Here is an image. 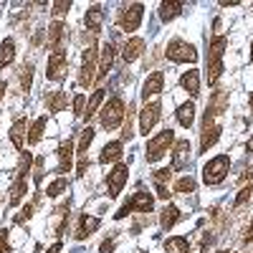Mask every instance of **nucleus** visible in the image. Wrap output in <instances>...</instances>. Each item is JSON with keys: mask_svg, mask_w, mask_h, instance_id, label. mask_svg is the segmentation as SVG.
Here are the masks:
<instances>
[{"mask_svg": "<svg viewBox=\"0 0 253 253\" xmlns=\"http://www.w3.org/2000/svg\"><path fill=\"white\" fill-rule=\"evenodd\" d=\"M220 253H233V251H220Z\"/></svg>", "mask_w": 253, "mask_h": 253, "instance_id": "obj_56", "label": "nucleus"}, {"mask_svg": "<svg viewBox=\"0 0 253 253\" xmlns=\"http://www.w3.org/2000/svg\"><path fill=\"white\" fill-rule=\"evenodd\" d=\"M144 53V38H139V36H134V38H129L124 43V48H122V58L126 61V63H132V61H137L139 56Z\"/></svg>", "mask_w": 253, "mask_h": 253, "instance_id": "obj_20", "label": "nucleus"}, {"mask_svg": "<svg viewBox=\"0 0 253 253\" xmlns=\"http://www.w3.org/2000/svg\"><path fill=\"white\" fill-rule=\"evenodd\" d=\"M31 215H33V203H28L26 208H20V213L15 215V225H23V223H28V220H31Z\"/></svg>", "mask_w": 253, "mask_h": 253, "instance_id": "obj_42", "label": "nucleus"}, {"mask_svg": "<svg viewBox=\"0 0 253 253\" xmlns=\"http://www.w3.org/2000/svg\"><path fill=\"white\" fill-rule=\"evenodd\" d=\"M165 56L172 63H195L198 61V48L193 43H187L182 38H172L165 48Z\"/></svg>", "mask_w": 253, "mask_h": 253, "instance_id": "obj_5", "label": "nucleus"}, {"mask_svg": "<svg viewBox=\"0 0 253 253\" xmlns=\"http://www.w3.org/2000/svg\"><path fill=\"white\" fill-rule=\"evenodd\" d=\"M175 193H182V195H187V193H195V180L193 177H180L177 182H175Z\"/></svg>", "mask_w": 253, "mask_h": 253, "instance_id": "obj_39", "label": "nucleus"}, {"mask_svg": "<svg viewBox=\"0 0 253 253\" xmlns=\"http://www.w3.org/2000/svg\"><path fill=\"white\" fill-rule=\"evenodd\" d=\"M152 180H155L157 185H167V182L172 180V167H162V170H155Z\"/></svg>", "mask_w": 253, "mask_h": 253, "instance_id": "obj_40", "label": "nucleus"}, {"mask_svg": "<svg viewBox=\"0 0 253 253\" xmlns=\"http://www.w3.org/2000/svg\"><path fill=\"white\" fill-rule=\"evenodd\" d=\"M96 46H89L81 56V74H79V84L84 89H89L94 84V76H96Z\"/></svg>", "mask_w": 253, "mask_h": 253, "instance_id": "obj_8", "label": "nucleus"}, {"mask_svg": "<svg viewBox=\"0 0 253 253\" xmlns=\"http://www.w3.org/2000/svg\"><path fill=\"white\" fill-rule=\"evenodd\" d=\"M180 86L190 94V96H198L200 94V71L198 69H190L180 76Z\"/></svg>", "mask_w": 253, "mask_h": 253, "instance_id": "obj_23", "label": "nucleus"}, {"mask_svg": "<svg viewBox=\"0 0 253 253\" xmlns=\"http://www.w3.org/2000/svg\"><path fill=\"white\" fill-rule=\"evenodd\" d=\"M101 104H104V89H96V91L91 94V99L86 101V109H84V117L91 119L96 112H101Z\"/></svg>", "mask_w": 253, "mask_h": 253, "instance_id": "obj_33", "label": "nucleus"}, {"mask_svg": "<svg viewBox=\"0 0 253 253\" xmlns=\"http://www.w3.org/2000/svg\"><path fill=\"white\" fill-rule=\"evenodd\" d=\"M165 251L167 253H190V241L185 236H172L165 241Z\"/></svg>", "mask_w": 253, "mask_h": 253, "instance_id": "obj_31", "label": "nucleus"}, {"mask_svg": "<svg viewBox=\"0 0 253 253\" xmlns=\"http://www.w3.org/2000/svg\"><path fill=\"white\" fill-rule=\"evenodd\" d=\"M18 81H20V89L28 94L31 91V84H33V66H31V63H23V66H20Z\"/></svg>", "mask_w": 253, "mask_h": 253, "instance_id": "obj_36", "label": "nucleus"}, {"mask_svg": "<svg viewBox=\"0 0 253 253\" xmlns=\"http://www.w3.org/2000/svg\"><path fill=\"white\" fill-rule=\"evenodd\" d=\"M218 5H220V8H233V5H238V0H220Z\"/></svg>", "mask_w": 253, "mask_h": 253, "instance_id": "obj_48", "label": "nucleus"}, {"mask_svg": "<svg viewBox=\"0 0 253 253\" xmlns=\"http://www.w3.org/2000/svg\"><path fill=\"white\" fill-rule=\"evenodd\" d=\"M5 91H8V84H5L3 79H0V99H3V96H5Z\"/></svg>", "mask_w": 253, "mask_h": 253, "instance_id": "obj_51", "label": "nucleus"}, {"mask_svg": "<svg viewBox=\"0 0 253 253\" xmlns=\"http://www.w3.org/2000/svg\"><path fill=\"white\" fill-rule=\"evenodd\" d=\"M172 144H175V132L172 129H162L160 134L150 137L147 139V162H160L167 152L172 150Z\"/></svg>", "mask_w": 253, "mask_h": 253, "instance_id": "obj_2", "label": "nucleus"}, {"mask_svg": "<svg viewBox=\"0 0 253 253\" xmlns=\"http://www.w3.org/2000/svg\"><path fill=\"white\" fill-rule=\"evenodd\" d=\"M126 180H129V167H126L124 162H117V167L107 175V187H109V198H117L122 190H124V185H126Z\"/></svg>", "mask_w": 253, "mask_h": 253, "instance_id": "obj_11", "label": "nucleus"}, {"mask_svg": "<svg viewBox=\"0 0 253 253\" xmlns=\"http://www.w3.org/2000/svg\"><path fill=\"white\" fill-rule=\"evenodd\" d=\"M26 193H28V177H26V175H15V182L10 185L8 203H10V205H18L20 200L26 198Z\"/></svg>", "mask_w": 253, "mask_h": 253, "instance_id": "obj_26", "label": "nucleus"}, {"mask_svg": "<svg viewBox=\"0 0 253 253\" xmlns=\"http://www.w3.org/2000/svg\"><path fill=\"white\" fill-rule=\"evenodd\" d=\"M66 69H69L66 51H51V53H48V69H46V79H51V81H61L63 76H66Z\"/></svg>", "mask_w": 253, "mask_h": 253, "instance_id": "obj_10", "label": "nucleus"}, {"mask_svg": "<svg viewBox=\"0 0 253 253\" xmlns=\"http://www.w3.org/2000/svg\"><path fill=\"white\" fill-rule=\"evenodd\" d=\"M28 124H26V119H18L13 126H10V142H13V147L15 150H23L26 147V142H28Z\"/></svg>", "mask_w": 253, "mask_h": 253, "instance_id": "obj_25", "label": "nucleus"}, {"mask_svg": "<svg viewBox=\"0 0 253 253\" xmlns=\"http://www.w3.org/2000/svg\"><path fill=\"white\" fill-rule=\"evenodd\" d=\"M220 124L218 122H203V132H200V152H208L218 139H220Z\"/></svg>", "mask_w": 253, "mask_h": 253, "instance_id": "obj_14", "label": "nucleus"}, {"mask_svg": "<svg viewBox=\"0 0 253 253\" xmlns=\"http://www.w3.org/2000/svg\"><path fill=\"white\" fill-rule=\"evenodd\" d=\"M101 23H104V10H101V5H91V8L86 10V15H84V26H86L91 33H96V31H101Z\"/></svg>", "mask_w": 253, "mask_h": 253, "instance_id": "obj_28", "label": "nucleus"}, {"mask_svg": "<svg viewBox=\"0 0 253 253\" xmlns=\"http://www.w3.org/2000/svg\"><path fill=\"white\" fill-rule=\"evenodd\" d=\"M160 117H162V104L160 101H144V107L139 112V132L147 137V132L155 129Z\"/></svg>", "mask_w": 253, "mask_h": 253, "instance_id": "obj_9", "label": "nucleus"}, {"mask_svg": "<svg viewBox=\"0 0 253 253\" xmlns=\"http://www.w3.org/2000/svg\"><path fill=\"white\" fill-rule=\"evenodd\" d=\"M15 58V41L13 38H5L3 43H0V71L8 69Z\"/></svg>", "mask_w": 253, "mask_h": 253, "instance_id": "obj_29", "label": "nucleus"}, {"mask_svg": "<svg viewBox=\"0 0 253 253\" xmlns=\"http://www.w3.org/2000/svg\"><path fill=\"white\" fill-rule=\"evenodd\" d=\"M66 190H69V180H66V177H58V180H53V182L46 187V195H48V198H58L61 193H66Z\"/></svg>", "mask_w": 253, "mask_h": 253, "instance_id": "obj_37", "label": "nucleus"}, {"mask_svg": "<svg viewBox=\"0 0 253 253\" xmlns=\"http://www.w3.org/2000/svg\"><path fill=\"white\" fill-rule=\"evenodd\" d=\"M46 132V117H38L31 126H28V144H38L41 137Z\"/></svg>", "mask_w": 253, "mask_h": 253, "instance_id": "obj_35", "label": "nucleus"}, {"mask_svg": "<svg viewBox=\"0 0 253 253\" xmlns=\"http://www.w3.org/2000/svg\"><path fill=\"white\" fill-rule=\"evenodd\" d=\"M114 56H117L114 43H104V48H101V63H99V71H96V79H99V81L112 71V66H114Z\"/></svg>", "mask_w": 253, "mask_h": 253, "instance_id": "obj_21", "label": "nucleus"}, {"mask_svg": "<svg viewBox=\"0 0 253 253\" xmlns=\"http://www.w3.org/2000/svg\"><path fill=\"white\" fill-rule=\"evenodd\" d=\"M162 89H165V74H162V71H152L150 76L144 79V84H142V99H144V101L152 99V96H157Z\"/></svg>", "mask_w": 253, "mask_h": 253, "instance_id": "obj_15", "label": "nucleus"}, {"mask_svg": "<svg viewBox=\"0 0 253 253\" xmlns=\"http://www.w3.org/2000/svg\"><path fill=\"white\" fill-rule=\"evenodd\" d=\"M142 18H144V5L142 3H129V5H124L119 10V18H117V23L124 33H132L142 26Z\"/></svg>", "mask_w": 253, "mask_h": 253, "instance_id": "obj_7", "label": "nucleus"}, {"mask_svg": "<svg viewBox=\"0 0 253 253\" xmlns=\"http://www.w3.org/2000/svg\"><path fill=\"white\" fill-rule=\"evenodd\" d=\"M248 152H253V139L248 142Z\"/></svg>", "mask_w": 253, "mask_h": 253, "instance_id": "obj_53", "label": "nucleus"}, {"mask_svg": "<svg viewBox=\"0 0 253 253\" xmlns=\"http://www.w3.org/2000/svg\"><path fill=\"white\" fill-rule=\"evenodd\" d=\"M94 139V129L91 126H86V129L81 132V139H79V170H76V177H84V172H86V167H89V144Z\"/></svg>", "mask_w": 253, "mask_h": 253, "instance_id": "obj_12", "label": "nucleus"}, {"mask_svg": "<svg viewBox=\"0 0 253 253\" xmlns=\"http://www.w3.org/2000/svg\"><path fill=\"white\" fill-rule=\"evenodd\" d=\"M84 109H86V96L76 94V99H74V112H76V117H84Z\"/></svg>", "mask_w": 253, "mask_h": 253, "instance_id": "obj_43", "label": "nucleus"}, {"mask_svg": "<svg viewBox=\"0 0 253 253\" xmlns=\"http://www.w3.org/2000/svg\"><path fill=\"white\" fill-rule=\"evenodd\" d=\"M41 180H43V160H36V182H41Z\"/></svg>", "mask_w": 253, "mask_h": 253, "instance_id": "obj_46", "label": "nucleus"}, {"mask_svg": "<svg viewBox=\"0 0 253 253\" xmlns=\"http://www.w3.org/2000/svg\"><path fill=\"white\" fill-rule=\"evenodd\" d=\"M251 8H253V3H251Z\"/></svg>", "mask_w": 253, "mask_h": 253, "instance_id": "obj_57", "label": "nucleus"}, {"mask_svg": "<svg viewBox=\"0 0 253 253\" xmlns=\"http://www.w3.org/2000/svg\"><path fill=\"white\" fill-rule=\"evenodd\" d=\"M58 251H61V243H53V246H51L46 253H58Z\"/></svg>", "mask_w": 253, "mask_h": 253, "instance_id": "obj_52", "label": "nucleus"}, {"mask_svg": "<svg viewBox=\"0 0 253 253\" xmlns=\"http://www.w3.org/2000/svg\"><path fill=\"white\" fill-rule=\"evenodd\" d=\"M152 208H155V198H152V193H147V190H139V193H134L129 200H126V203L117 210L114 218L122 220V218L132 215V213H152Z\"/></svg>", "mask_w": 253, "mask_h": 253, "instance_id": "obj_3", "label": "nucleus"}, {"mask_svg": "<svg viewBox=\"0 0 253 253\" xmlns=\"http://www.w3.org/2000/svg\"><path fill=\"white\" fill-rule=\"evenodd\" d=\"M0 253H10V243H8V230H0Z\"/></svg>", "mask_w": 253, "mask_h": 253, "instance_id": "obj_45", "label": "nucleus"}, {"mask_svg": "<svg viewBox=\"0 0 253 253\" xmlns=\"http://www.w3.org/2000/svg\"><path fill=\"white\" fill-rule=\"evenodd\" d=\"M190 162V142L187 139H180L172 144V170H182Z\"/></svg>", "mask_w": 253, "mask_h": 253, "instance_id": "obj_17", "label": "nucleus"}, {"mask_svg": "<svg viewBox=\"0 0 253 253\" xmlns=\"http://www.w3.org/2000/svg\"><path fill=\"white\" fill-rule=\"evenodd\" d=\"M124 101L119 99V96H112L107 104L101 107V112H99V122H101V126L104 129H117V126L124 122Z\"/></svg>", "mask_w": 253, "mask_h": 253, "instance_id": "obj_6", "label": "nucleus"}, {"mask_svg": "<svg viewBox=\"0 0 253 253\" xmlns=\"http://www.w3.org/2000/svg\"><path fill=\"white\" fill-rule=\"evenodd\" d=\"M251 200H253V182H251V185H241L238 195H236V208H243V205L251 203Z\"/></svg>", "mask_w": 253, "mask_h": 253, "instance_id": "obj_38", "label": "nucleus"}, {"mask_svg": "<svg viewBox=\"0 0 253 253\" xmlns=\"http://www.w3.org/2000/svg\"><path fill=\"white\" fill-rule=\"evenodd\" d=\"M101 225V220L96 218V215H81L79 218V225H76V233H74V238L76 241H84V238H89L94 230Z\"/></svg>", "mask_w": 253, "mask_h": 253, "instance_id": "obj_19", "label": "nucleus"}, {"mask_svg": "<svg viewBox=\"0 0 253 253\" xmlns=\"http://www.w3.org/2000/svg\"><path fill=\"white\" fill-rule=\"evenodd\" d=\"M112 248H114V238H112V241H104V243H101V253H109Z\"/></svg>", "mask_w": 253, "mask_h": 253, "instance_id": "obj_47", "label": "nucleus"}, {"mask_svg": "<svg viewBox=\"0 0 253 253\" xmlns=\"http://www.w3.org/2000/svg\"><path fill=\"white\" fill-rule=\"evenodd\" d=\"M71 162H74V142L66 139L58 147V167H56V172H61V175L71 172Z\"/></svg>", "mask_w": 253, "mask_h": 253, "instance_id": "obj_18", "label": "nucleus"}, {"mask_svg": "<svg viewBox=\"0 0 253 253\" xmlns=\"http://www.w3.org/2000/svg\"><path fill=\"white\" fill-rule=\"evenodd\" d=\"M225 109H228V91H215L210 96V104H208V112H205L203 122H218V117Z\"/></svg>", "mask_w": 253, "mask_h": 253, "instance_id": "obj_13", "label": "nucleus"}, {"mask_svg": "<svg viewBox=\"0 0 253 253\" xmlns=\"http://www.w3.org/2000/svg\"><path fill=\"white\" fill-rule=\"evenodd\" d=\"M228 46V38L223 33H215L213 41H210V48H208V69H205V79L210 86H215L218 79L223 76V53Z\"/></svg>", "mask_w": 253, "mask_h": 253, "instance_id": "obj_1", "label": "nucleus"}, {"mask_svg": "<svg viewBox=\"0 0 253 253\" xmlns=\"http://www.w3.org/2000/svg\"><path fill=\"white\" fill-rule=\"evenodd\" d=\"M175 117H177L180 126L190 129V126L195 124V104H193V101H185V104H180V107H177V112H175Z\"/></svg>", "mask_w": 253, "mask_h": 253, "instance_id": "obj_27", "label": "nucleus"}, {"mask_svg": "<svg viewBox=\"0 0 253 253\" xmlns=\"http://www.w3.org/2000/svg\"><path fill=\"white\" fill-rule=\"evenodd\" d=\"M248 180H253V170H246V175L241 177V185H246Z\"/></svg>", "mask_w": 253, "mask_h": 253, "instance_id": "obj_50", "label": "nucleus"}, {"mask_svg": "<svg viewBox=\"0 0 253 253\" xmlns=\"http://www.w3.org/2000/svg\"><path fill=\"white\" fill-rule=\"evenodd\" d=\"M51 8H53L51 13H53L56 18H61V15H66V13L71 10V0H56V3H53Z\"/></svg>", "mask_w": 253, "mask_h": 253, "instance_id": "obj_41", "label": "nucleus"}, {"mask_svg": "<svg viewBox=\"0 0 253 253\" xmlns=\"http://www.w3.org/2000/svg\"><path fill=\"white\" fill-rule=\"evenodd\" d=\"M134 137V104L126 107L124 122H122V139H132Z\"/></svg>", "mask_w": 253, "mask_h": 253, "instance_id": "obj_34", "label": "nucleus"}, {"mask_svg": "<svg viewBox=\"0 0 253 253\" xmlns=\"http://www.w3.org/2000/svg\"><path fill=\"white\" fill-rule=\"evenodd\" d=\"M122 155H124V147H122L119 139H114V142H109V144H104V150H101V155H99V162H101V165H112V162H119Z\"/></svg>", "mask_w": 253, "mask_h": 253, "instance_id": "obj_22", "label": "nucleus"}, {"mask_svg": "<svg viewBox=\"0 0 253 253\" xmlns=\"http://www.w3.org/2000/svg\"><path fill=\"white\" fill-rule=\"evenodd\" d=\"M63 38H66V26H63L61 20H53V23L48 26V33H46V46L51 51H61Z\"/></svg>", "mask_w": 253, "mask_h": 253, "instance_id": "obj_16", "label": "nucleus"}, {"mask_svg": "<svg viewBox=\"0 0 253 253\" xmlns=\"http://www.w3.org/2000/svg\"><path fill=\"white\" fill-rule=\"evenodd\" d=\"M243 241H246V243H253V223H251V228L246 230V236H243Z\"/></svg>", "mask_w": 253, "mask_h": 253, "instance_id": "obj_49", "label": "nucleus"}, {"mask_svg": "<svg viewBox=\"0 0 253 253\" xmlns=\"http://www.w3.org/2000/svg\"><path fill=\"white\" fill-rule=\"evenodd\" d=\"M63 107H66V94L63 91H48L46 94V109L48 112H63Z\"/></svg>", "mask_w": 253, "mask_h": 253, "instance_id": "obj_32", "label": "nucleus"}, {"mask_svg": "<svg viewBox=\"0 0 253 253\" xmlns=\"http://www.w3.org/2000/svg\"><path fill=\"white\" fill-rule=\"evenodd\" d=\"M155 190H157V198H160V200H165V203L172 198V193L167 190V185H157V182H155Z\"/></svg>", "mask_w": 253, "mask_h": 253, "instance_id": "obj_44", "label": "nucleus"}, {"mask_svg": "<svg viewBox=\"0 0 253 253\" xmlns=\"http://www.w3.org/2000/svg\"><path fill=\"white\" fill-rule=\"evenodd\" d=\"M228 170H230V157L228 155H218L213 160H208L205 167H203V182L205 185H220L228 177Z\"/></svg>", "mask_w": 253, "mask_h": 253, "instance_id": "obj_4", "label": "nucleus"}, {"mask_svg": "<svg viewBox=\"0 0 253 253\" xmlns=\"http://www.w3.org/2000/svg\"><path fill=\"white\" fill-rule=\"evenodd\" d=\"M251 117H253V94H251Z\"/></svg>", "mask_w": 253, "mask_h": 253, "instance_id": "obj_54", "label": "nucleus"}, {"mask_svg": "<svg viewBox=\"0 0 253 253\" xmlns=\"http://www.w3.org/2000/svg\"><path fill=\"white\" fill-rule=\"evenodd\" d=\"M248 58H251V63H253V43H251V56H248Z\"/></svg>", "mask_w": 253, "mask_h": 253, "instance_id": "obj_55", "label": "nucleus"}, {"mask_svg": "<svg viewBox=\"0 0 253 253\" xmlns=\"http://www.w3.org/2000/svg\"><path fill=\"white\" fill-rule=\"evenodd\" d=\"M185 3H160V20L162 23H170V20H175L180 13H182Z\"/></svg>", "mask_w": 253, "mask_h": 253, "instance_id": "obj_30", "label": "nucleus"}, {"mask_svg": "<svg viewBox=\"0 0 253 253\" xmlns=\"http://www.w3.org/2000/svg\"><path fill=\"white\" fill-rule=\"evenodd\" d=\"M180 218H182L180 208H177V205H170V203H167V205L162 208V213H160V225H162L165 230H170V228H175V225L180 223Z\"/></svg>", "mask_w": 253, "mask_h": 253, "instance_id": "obj_24", "label": "nucleus"}]
</instances>
